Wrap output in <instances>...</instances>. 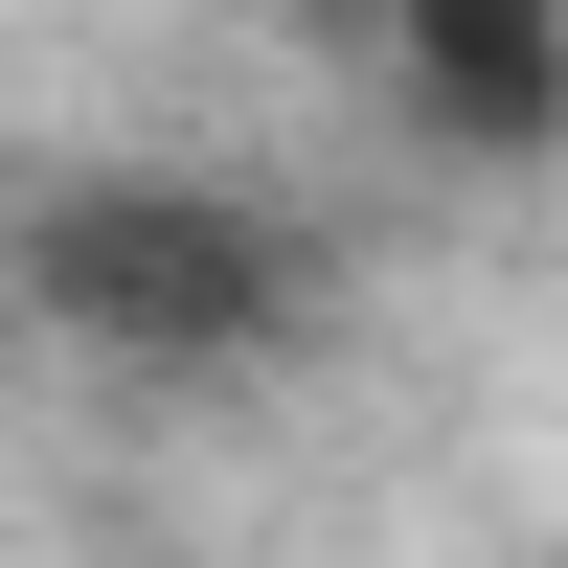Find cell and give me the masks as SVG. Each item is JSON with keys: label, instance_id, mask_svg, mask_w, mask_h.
<instances>
[{"label": "cell", "instance_id": "6da1fadb", "mask_svg": "<svg viewBox=\"0 0 568 568\" xmlns=\"http://www.w3.org/2000/svg\"><path fill=\"white\" fill-rule=\"evenodd\" d=\"M0 318L91 387H251L342 318V227L251 160H23L0 182Z\"/></svg>", "mask_w": 568, "mask_h": 568}, {"label": "cell", "instance_id": "7a4b0ae2", "mask_svg": "<svg viewBox=\"0 0 568 568\" xmlns=\"http://www.w3.org/2000/svg\"><path fill=\"white\" fill-rule=\"evenodd\" d=\"M409 69V114L455 136L478 182H546L568 160V0H364Z\"/></svg>", "mask_w": 568, "mask_h": 568}]
</instances>
